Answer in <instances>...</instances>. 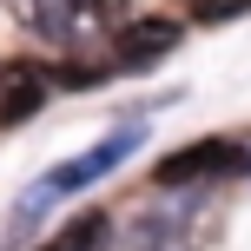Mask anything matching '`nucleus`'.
I'll use <instances>...</instances> for the list:
<instances>
[{
	"instance_id": "1",
	"label": "nucleus",
	"mask_w": 251,
	"mask_h": 251,
	"mask_svg": "<svg viewBox=\"0 0 251 251\" xmlns=\"http://www.w3.org/2000/svg\"><path fill=\"white\" fill-rule=\"evenodd\" d=\"M7 7L47 47H79V40H100V26H106L100 0H7Z\"/></svg>"
},
{
	"instance_id": "2",
	"label": "nucleus",
	"mask_w": 251,
	"mask_h": 251,
	"mask_svg": "<svg viewBox=\"0 0 251 251\" xmlns=\"http://www.w3.org/2000/svg\"><path fill=\"white\" fill-rule=\"evenodd\" d=\"M132 146H139V126H119L106 146H93V152H79V159L53 165V172H47V178H40V185L20 199V212H40V205H53V199H66V192H79V185H93V178H106V172H113V165H119Z\"/></svg>"
},
{
	"instance_id": "3",
	"label": "nucleus",
	"mask_w": 251,
	"mask_h": 251,
	"mask_svg": "<svg viewBox=\"0 0 251 251\" xmlns=\"http://www.w3.org/2000/svg\"><path fill=\"white\" fill-rule=\"evenodd\" d=\"M245 165V152L231 146V139H192V146H178V152H165L159 159V185H199V178H231Z\"/></svg>"
},
{
	"instance_id": "4",
	"label": "nucleus",
	"mask_w": 251,
	"mask_h": 251,
	"mask_svg": "<svg viewBox=\"0 0 251 251\" xmlns=\"http://www.w3.org/2000/svg\"><path fill=\"white\" fill-rule=\"evenodd\" d=\"M178 40H185V26H178V20H165V13H152V20L119 26V40H113V60L126 66V73H139V66L165 60V53H172Z\"/></svg>"
},
{
	"instance_id": "5",
	"label": "nucleus",
	"mask_w": 251,
	"mask_h": 251,
	"mask_svg": "<svg viewBox=\"0 0 251 251\" xmlns=\"http://www.w3.org/2000/svg\"><path fill=\"white\" fill-rule=\"evenodd\" d=\"M53 79L40 73V66H7V86H0V126H20L33 106H47Z\"/></svg>"
},
{
	"instance_id": "6",
	"label": "nucleus",
	"mask_w": 251,
	"mask_h": 251,
	"mask_svg": "<svg viewBox=\"0 0 251 251\" xmlns=\"http://www.w3.org/2000/svg\"><path fill=\"white\" fill-rule=\"evenodd\" d=\"M106 245H113V218H106V212H86V218L60 238V251H106Z\"/></svg>"
},
{
	"instance_id": "7",
	"label": "nucleus",
	"mask_w": 251,
	"mask_h": 251,
	"mask_svg": "<svg viewBox=\"0 0 251 251\" xmlns=\"http://www.w3.org/2000/svg\"><path fill=\"white\" fill-rule=\"evenodd\" d=\"M192 7H199V20H205V26H218V20H238L251 0H192Z\"/></svg>"
}]
</instances>
